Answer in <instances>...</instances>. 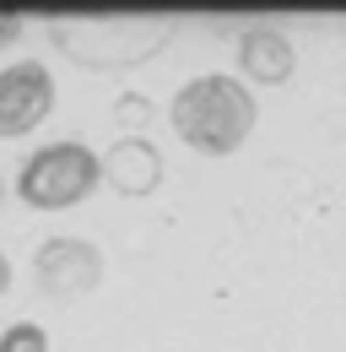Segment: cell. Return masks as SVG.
Returning a JSON list of instances; mask_svg holds the SVG:
<instances>
[{
  "mask_svg": "<svg viewBox=\"0 0 346 352\" xmlns=\"http://www.w3.org/2000/svg\"><path fill=\"white\" fill-rule=\"evenodd\" d=\"M255 114H260L255 92L244 87L238 76H227V71L189 76L168 103L173 135H184V141H189L195 152H206V157L238 152V146L249 141V131H255Z\"/></svg>",
  "mask_w": 346,
  "mask_h": 352,
  "instance_id": "obj_1",
  "label": "cell"
},
{
  "mask_svg": "<svg viewBox=\"0 0 346 352\" xmlns=\"http://www.w3.org/2000/svg\"><path fill=\"white\" fill-rule=\"evenodd\" d=\"M168 38H173V22H163V16H92V22L60 16L54 22V44L76 65H92V71L135 65V60L157 54Z\"/></svg>",
  "mask_w": 346,
  "mask_h": 352,
  "instance_id": "obj_2",
  "label": "cell"
},
{
  "mask_svg": "<svg viewBox=\"0 0 346 352\" xmlns=\"http://www.w3.org/2000/svg\"><path fill=\"white\" fill-rule=\"evenodd\" d=\"M97 184H103V163L76 135H60V141L33 146L22 157V168H16V195L27 206H38V212H65V206L86 201Z\"/></svg>",
  "mask_w": 346,
  "mask_h": 352,
  "instance_id": "obj_3",
  "label": "cell"
},
{
  "mask_svg": "<svg viewBox=\"0 0 346 352\" xmlns=\"http://www.w3.org/2000/svg\"><path fill=\"white\" fill-rule=\"evenodd\" d=\"M33 282L49 304H76L103 282V250L86 239H43L33 250Z\"/></svg>",
  "mask_w": 346,
  "mask_h": 352,
  "instance_id": "obj_4",
  "label": "cell"
},
{
  "mask_svg": "<svg viewBox=\"0 0 346 352\" xmlns=\"http://www.w3.org/2000/svg\"><path fill=\"white\" fill-rule=\"evenodd\" d=\"M54 114V76L43 60L0 65V135H27Z\"/></svg>",
  "mask_w": 346,
  "mask_h": 352,
  "instance_id": "obj_5",
  "label": "cell"
},
{
  "mask_svg": "<svg viewBox=\"0 0 346 352\" xmlns=\"http://www.w3.org/2000/svg\"><path fill=\"white\" fill-rule=\"evenodd\" d=\"M238 65L260 87H281L298 71V49H292V38L281 28H244L238 33Z\"/></svg>",
  "mask_w": 346,
  "mask_h": 352,
  "instance_id": "obj_6",
  "label": "cell"
},
{
  "mask_svg": "<svg viewBox=\"0 0 346 352\" xmlns=\"http://www.w3.org/2000/svg\"><path fill=\"white\" fill-rule=\"evenodd\" d=\"M97 163H103V179H108L119 195H152L157 179H163V152L141 131L119 135V141L108 146V157H97Z\"/></svg>",
  "mask_w": 346,
  "mask_h": 352,
  "instance_id": "obj_7",
  "label": "cell"
},
{
  "mask_svg": "<svg viewBox=\"0 0 346 352\" xmlns=\"http://www.w3.org/2000/svg\"><path fill=\"white\" fill-rule=\"evenodd\" d=\"M0 352H49V336H43V325H33V320H16V325L0 331Z\"/></svg>",
  "mask_w": 346,
  "mask_h": 352,
  "instance_id": "obj_8",
  "label": "cell"
},
{
  "mask_svg": "<svg viewBox=\"0 0 346 352\" xmlns=\"http://www.w3.org/2000/svg\"><path fill=\"white\" fill-rule=\"evenodd\" d=\"M22 28H27V22H22L16 11H5V16H0V44H11V38H22Z\"/></svg>",
  "mask_w": 346,
  "mask_h": 352,
  "instance_id": "obj_9",
  "label": "cell"
},
{
  "mask_svg": "<svg viewBox=\"0 0 346 352\" xmlns=\"http://www.w3.org/2000/svg\"><path fill=\"white\" fill-rule=\"evenodd\" d=\"M114 114H119V120H146V103H141V98H119Z\"/></svg>",
  "mask_w": 346,
  "mask_h": 352,
  "instance_id": "obj_10",
  "label": "cell"
},
{
  "mask_svg": "<svg viewBox=\"0 0 346 352\" xmlns=\"http://www.w3.org/2000/svg\"><path fill=\"white\" fill-rule=\"evenodd\" d=\"M5 293H11V261L0 255V298H5Z\"/></svg>",
  "mask_w": 346,
  "mask_h": 352,
  "instance_id": "obj_11",
  "label": "cell"
},
{
  "mask_svg": "<svg viewBox=\"0 0 346 352\" xmlns=\"http://www.w3.org/2000/svg\"><path fill=\"white\" fill-rule=\"evenodd\" d=\"M0 201H5V179H0Z\"/></svg>",
  "mask_w": 346,
  "mask_h": 352,
  "instance_id": "obj_12",
  "label": "cell"
}]
</instances>
